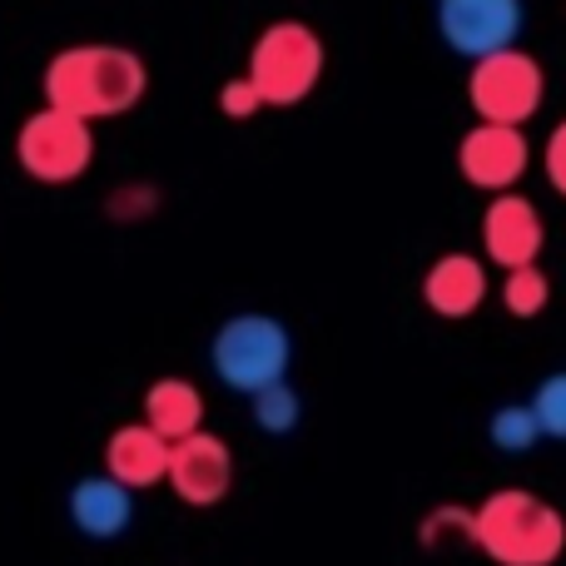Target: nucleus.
I'll return each mask as SVG.
<instances>
[{"instance_id": "obj_12", "label": "nucleus", "mask_w": 566, "mask_h": 566, "mask_svg": "<svg viewBox=\"0 0 566 566\" xmlns=\"http://www.w3.org/2000/svg\"><path fill=\"white\" fill-rule=\"evenodd\" d=\"M105 472L129 492L155 488V482L169 478V442L155 428H145V422H125L105 442Z\"/></svg>"}, {"instance_id": "obj_3", "label": "nucleus", "mask_w": 566, "mask_h": 566, "mask_svg": "<svg viewBox=\"0 0 566 566\" xmlns=\"http://www.w3.org/2000/svg\"><path fill=\"white\" fill-rule=\"evenodd\" d=\"M289 358H293V338L269 313H234V318L214 333V348H209L214 378L234 392H249V398L274 388V382H289L283 378Z\"/></svg>"}, {"instance_id": "obj_13", "label": "nucleus", "mask_w": 566, "mask_h": 566, "mask_svg": "<svg viewBox=\"0 0 566 566\" xmlns=\"http://www.w3.org/2000/svg\"><path fill=\"white\" fill-rule=\"evenodd\" d=\"M422 298L438 318H472L488 298V269L472 254H442L432 259L428 279H422Z\"/></svg>"}, {"instance_id": "obj_6", "label": "nucleus", "mask_w": 566, "mask_h": 566, "mask_svg": "<svg viewBox=\"0 0 566 566\" xmlns=\"http://www.w3.org/2000/svg\"><path fill=\"white\" fill-rule=\"evenodd\" d=\"M15 159L30 179H45V185H70L90 169L95 159V135H90L85 119L65 115V109H40L20 125L15 135Z\"/></svg>"}, {"instance_id": "obj_7", "label": "nucleus", "mask_w": 566, "mask_h": 566, "mask_svg": "<svg viewBox=\"0 0 566 566\" xmlns=\"http://www.w3.org/2000/svg\"><path fill=\"white\" fill-rule=\"evenodd\" d=\"M527 25L522 0H438V35L462 60H492L502 50H517V35Z\"/></svg>"}, {"instance_id": "obj_4", "label": "nucleus", "mask_w": 566, "mask_h": 566, "mask_svg": "<svg viewBox=\"0 0 566 566\" xmlns=\"http://www.w3.org/2000/svg\"><path fill=\"white\" fill-rule=\"evenodd\" d=\"M323 75V40L303 20H274L249 50V85L264 105H298Z\"/></svg>"}, {"instance_id": "obj_16", "label": "nucleus", "mask_w": 566, "mask_h": 566, "mask_svg": "<svg viewBox=\"0 0 566 566\" xmlns=\"http://www.w3.org/2000/svg\"><path fill=\"white\" fill-rule=\"evenodd\" d=\"M547 303H552V279L542 274L537 264L512 269V274L502 279V308H507L512 318H537V313H547Z\"/></svg>"}, {"instance_id": "obj_1", "label": "nucleus", "mask_w": 566, "mask_h": 566, "mask_svg": "<svg viewBox=\"0 0 566 566\" xmlns=\"http://www.w3.org/2000/svg\"><path fill=\"white\" fill-rule=\"evenodd\" d=\"M145 95V60L119 45H70L50 60L45 99L50 109H65L75 119H105L135 109Z\"/></svg>"}, {"instance_id": "obj_14", "label": "nucleus", "mask_w": 566, "mask_h": 566, "mask_svg": "<svg viewBox=\"0 0 566 566\" xmlns=\"http://www.w3.org/2000/svg\"><path fill=\"white\" fill-rule=\"evenodd\" d=\"M145 428H155L169 448L195 438V432H205V398H199L195 382L159 378L155 388L145 392Z\"/></svg>"}, {"instance_id": "obj_15", "label": "nucleus", "mask_w": 566, "mask_h": 566, "mask_svg": "<svg viewBox=\"0 0 566 566\" xmlns=\"http://www.w3.org/2000/svg\"><path fill=\"white\" fill-rule=\"evenodd\" d=\"M488 438L497 452H532L542 442V422L537 412H532V402H502L497 412L488 418Z\"/></svg>"}, {"instance_id": "obj_21", "label": "nucleus", "mask_w": 566, "mask_h": 566, "mask_svg": "<svg viewBox=\"0 0 566 566\" xmlns=\"http://www.w3.org/2000/svg\"><path fill=\"white\" fill-rule=\"evenodd\" d=\"M542 169H547V185L566 199V119L547 135V149H542Z\"/></svg>"}, {"instance_id": "obj_9", "label": "nucleus", "mask_w": 566, "mask_h": 566, "mask_svg": "<svg viewBox=\"0 0 566 566\" xmlns=\"http://www.w3.org/2000/svg\"><path fill=\"white\" fill-rule=\"evenodd\" d=\"M527 135L507 125H472L458 145V169L468 185L488 189L492 199L512 195L522 175H527Z\"/></svg>"}, {"instance_id": "obj_19", "label": "nucleus", "mask_w": 566, "mask_h": 566, "mask_svg": "<svg viewBox=\"0 0 566 566\" xmlns=\"http://www.w3.org/2000/svg\"><path fill=\"white\" fill-rule=\"evenodd\" d=\"M532 412L542 422V438H557L566 442V368L562 373H547L532 392Z\"/></svg>"}, {"instance_id": "obj_17", "label": "nucleus", "mask_w": 566, "mask_h": 566, "mask_svg": "<svg viewBox=\"0 0 566 566\" xmlns=\"http://www.w3.org/2000/svg\"><path fill=\"white\" fill-rule=\"evenodd\" d=\"M298 418H303V398L289 388V382H274V388L254 392L259 432H269V438H289V432L298 428Z\"/></svg>"}, {"instance_id": "obj_18", "label": "nucleus", "mask_w": 566, "mask_h": 566, "mask_svg": "<svg viewBox=\"0 0 566 566\" xmlns=\"http://www.w3.org/2000/svg\"><path fill=\"white\" fill-rule=\"evenodd\" d=\"M422 547L438 552V547H472V507H438L422 517L418 527Z\"/></svg>"}, {"instance_id": "obj_11", "label": "nucleus", "mask_w": 566, "mask_h": 566, "mask_svg": "<svg viewBox=\"0 0 566 566\" xmlns=\"http://www.w3.org/2000/svg\"><path fill=\"white\" fill-rule=\"evenodd\" d=\"M70 522H75V532L90 542L125 537L129 522H135V492L119 488L109 472L80 478L75 488H70Z\"/></svg>"}, {"instance_id": "obj_5", "label": "nucleus", "mask_w": 566, "mask_h": 566, "mask_svg": "<svg viewBox=\"0 0 566 566\" xmlns=\"http://www.w3.org/2000/svg\"><path fill=\"white\" fill-rule=\"evenodd\" d=\"M468 99L478 109V125L522 129L542 109V99H547V70L527 50H502V55L472 65Z\"/></svg>"}, {"instance_id": "obj_20", "label": "nucleus", "mask_w": 566, "mask_h": 566, "mask_svg": "<svg viewBox=\"0 0 566 566\" xmlns=\"http://www.w3.org/2000/svg\"><path fill=\"white\" fill-rule=\"evenodd\" d=\"M219 109H224L229 119H249L264 109V99H259V90L249 85V75H244V80H229V85L219 90Z\"/></svg>"}, {"instance_id": "obj_10", "label": "nucleus", "mask_w": 566, "mask_h": 566, "mask_svg": "<svg viewBox=\"0 0 566 566\" xmlns=\"http://www.w3.org/2000/svg\"><path fill=\"white\" fill-rule=\"evenodd\" d=\"M547 244V224H542V209L522 195H497L482 209V249L497 269H532L542 259Z\"/></svg>"}, {"instance_id": "obj_8", "label": "nucleus", "mask_w": 566, "mask_h": 566, "mask_svg": "<svg viewBox=\"0 0 566 566\" xmlns=\"http://www.w3.org/2000/svg\"><path fill=\"white\" fill-rule=\"evenodd\" d=\"M165 482L189 507H214V502H224L229 488H234V452H229L224 438H214V432H195V438L169 448Z\"/></svg>"}, {"instance_id": "obj_2", "label": "nucleus", "mask_w": 566, "mask_h": 566, "mask_svg": "<svg viewBox=\"0 0 566 566\" xmlns=\"http://www.w3.org/2000/svg\"><path fill=\"white\" fill-rule=\"evenodd\" d=\"M472 547L497 566H552L566 552V517L527 488H502L472 507Z\"/></svg>"}]
</instances>
